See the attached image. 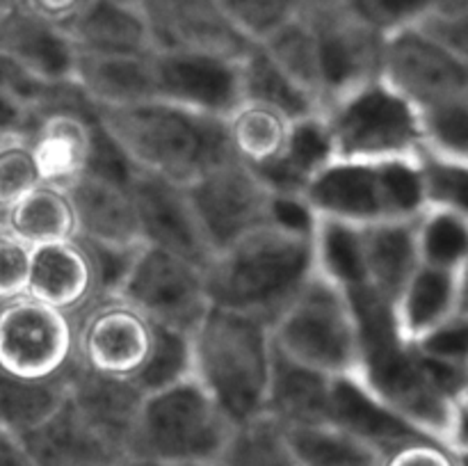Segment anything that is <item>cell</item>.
<instances>
[{
  "mask_svg": "<svg viewBox=\"0 0 468 466\" xmlns=\"http://www.w3.org/2000/svg\"><path fill=\"white\" fill-rule=\"evenodd\" d=\"M346 292L359 320L364 387L416 432L466 460L468 365L432 359L402 341L391 304L368 288Z\"/></svg>",
  "mask_w": 468,
  "mask_h": 466,
  "instance_id": "obj_1",
  "label": "cell"
},
{
  "mask_svg": "<svg viewBox=\"0 0 468 466\" xmlns=\"http://www.w3.org/2000/svg\"><path fill=\"white\" fill-rule=\"evenodd\" d=\"M314 272V231L270 222L215 251L204 281L213 306L272 324Z\"/></svg>",
  "mask_w": 468,
  "mask_h": 466,
  "instance_id": "obj_2",
  "label": "cell"
},
{
  "mask_svg": "<svg viewBox=\"0 0 468 466\" xmlns=\"http://www.w3.org/2000/svg\"><path fill=\"white\" fill-rule=\"evenodd\" d=\"M96 117L137 172L183 187L233 155L224 119L163 99L96 108Z\"/></svg>",
  "mask_w": 468,
  "mask_h": 466,
  "instance_id": "obj_3",
  "label": "cell"
},
{
  "mask_svg": "<svg viewBox=\"0 0 468 466\" xmlns=\"http://www.w3.org/2000/svg\"><path fill=\"white\" fill-rule=\"evenodd\" d=\"M190 345L192 377L233 425L265 414L274 356L268 323L210 304L192 329Z\"/></svg>",
  "mask_w": 468,
  "mask_h": 466,
  "instance_id": "obj_4",
  "label": "cell"
},
{
  "mask_svg": "<svg viewBox=\"0 0 468 466\" xmlns=\"http://www.w3.org/2000/svg\"><path fill=\"white\" fill-rule=\"evenodd\" d=\"M302 199L315 217L368 227L414 219L423 204L419 160H338L318 169Z\"/></svg>",
  "mask_w": 468,
  "mask_h": 466,
  "instance_id": "obj_5",
  "label": "cell"
},
{
  "mask_svg": "<svg viewBox=\"0 0 468 466\" xmlns=\"http://www.w3.org/2000/svg\"><path fill=\"white\" fill-rule=\"evenodd\" d=\"M236 425L195 377L146 393L126 457L218 464Z\"/></svg>",
  "mask_w": 468,
  "mask_h": 466,
  "instance_id": "obj_6",
  "label": "cell"
},
{
  "mask_svg": "<svg viewBox=\"0 0 468 466\" xmlns=\"http://www.w3.org/2000/svg\"><path fill=\"white\" fill-rule=\"evenodd\" d=\"M274 350L327 377H359L361 332L346 288L314 272L270 324Z\"/></svg>",
  "mask_w": 468,
  "mask_h": 466,
  "instance_id": "obj_7",
  "label": "cell"
},
{
  "mask_svg": "<svg viewBox=\"0 0 468 466\" xmlns=\"http://www.w3.org/2000/svg\"><path fill=\"white\" fill-rule=\"evenodd\" d=\"M320 114L332 158L419 160L423 154L419 112L379 76L347 91Z\"/></svg>",
  "mask_w": 468,
  "mask_h": 466,
  "instance_id": "obj_8",
  "label": "cell"
},
{
  "mask_svg": "<svg viewBox=\"0 0 468 466\" xmlns=\"http://www.w3.org/2000/svg\"><path fill=\"white\" fill-rule=\"evenodd\" d=\"M73 364L71 315L30 295L0 304V373L48 382L64 377Z\"/></svg>",
  "mask_w": 468,
  "mask_h": 466,
  "instance_id": "obj_9",
  "label": "cell"
},
{
  "mask_svg": "<svg viewBox=\"0 0 468 466\" xmlns=\"http://www.w3.org/2000/svg\"><path fill=\"white\" fill-rule=\"evenodd\" d=\"M186 192L213 254L272 222L274 192L236 155L195 178Z\"/></svg>",
  "mask_w": 468,
  "mask_h": 466,
  "instance_id": "obj_10",
  "label": "cell"
},
{
  "mask_svg": "<svg viewBox=\"0 0 468 466\" xmlns=\"http://www.w3.org/2000/svg\"><path fill=\"white\" fill-rule=\"evenodd\" d=\"M73 320L76 364L108 377L133 379L154 343V323L122 295H94Z\"/></svg>",
  "mask_w": 468,
  "mask_h": 466,
  "instance_id": "obj_11",
  "label": "cell"
},
{
  "mask_svg": "<svg viewBox=\"0 0 468 466\" xmlns=\"http://www.w3.org/2000/svg\"><path fill=\"white\" fill-rule=\"evenodd\" d=\"M117 295L154 324L192 334L208 311L204 270L158 247L142 245Z\"/></svg>",
  "mask_w": 468,
  "mask_h": 466,
  "instance_id": "obj_12",
  "label": "cell"
},
{
  "mask_svg": "<svg viewBox=\"0 0 468 466\" xmlns=\"http://www.w3.org/2000/svg\"><path fill=\"white\" fill-rule=\"evenodd\" d=\"M151 53L197 55L240 62L254 39L245 35L218 0H135Z\"/></svg>",
  "mask_w": 468,
  "mask_h": 466,
  "instance_id": "obj_13",
  "label": "cell"
},
{
  "mask_svg": "<svg viewBox=\"0 0 468 466\" xmlns=\"http://www.w3.org/2000/svg\"><path fill=\"white\" fill-rule=\"evenodd\" d=\"M379 78L416 110L468 99V58L452 53L419 27L384 39Z\"/></svg>",
  "mask_w": 468,
  "mask_h": 466,
  "instance_id": "obj_14",
  "label": "cell"
},
{
  "mask_svg": "<svg viewBox=\"0 0 468 466\" xmlns=\"http://www.w3.org/2000/svg\"><path fill=\"white\" fill-rule=\"evenodd\" d=\"M300 14L309 21L315 37L323 110L347 91L379 76L384 37L347 16L338 0L300 3Z\"/></svg>",
  "mask_w": 468,
  "mask_h": 466,
  "instance_id": "obj_15",
  "label": "cell"
},
{
  "mask_svg": "<svg viewBox=\"0 0 468 466\" xmlns=\"http://www.w3.org/2000/svg\"><path fill=\"white\" fill-rule=\"evenodd\" d=\"M128 190L140 217L144 245L181 256L201 270L208 265L213 249L201 233L186 187L137 172Z\"/></svg>",
  "mask_w": 468,
  "mask_h": 466,
  "instance_id": "obj_16",
  "label": "cell"
},
{
  "mask_svg": "<svg viewBox=\"0 0 468 466\" xmlns=\"http://www.w3.org/2000/svg\"><path fill=\"white\" fill-rule=\"evenodd\" d=\"M155 96L224 119L238 103V62L197 55L151 53Z\"/></svg>",
  "mask_w": 468,
  "mask_h": 466,
  "instance_id": "obj_17",
  "label": "cell"
},
{
  "mask_svg": "<svg viewBox=\"0 0 468 466\" xmlns=\"http://www.w3.org/2000/svg\"><path fill=\"white\" fill-rule=\"evenodd\" d=\"M460 313H466V270L419 263L391 302L398 336L411 345Z\"/></svg>",
  "mask_w": 468,
  "mask_h": 466,
  "instance_id": "obj_18",
  "label": "cell"
},
{
  "mask_svg": "<svg viewBox=\"0 0 468 466\" xmlns=\"http://www.w3.org/2000/svg\"><path fill=\"white\" fill-rule=\"evenodd\" d=\"M67 400L117 450L126 455L144 393L131 379L108 377L73 364L67 373Z\"/></svg>",
  "mask_w": 468,
  "mask_h": 466,
  "instance_id": "obj_19",
  "label": "cell"
},
{
  "mask_svg": "<svg viewBox=\"0 0 468 466\" xmlns=\"http://www.w3.org/2000/svg\"><path fill=\"white\" fill-rule=\"evenodd\" d=\"M64 190L76 217V238L112 247L144 245L128 187L82 174Z\"/></svg>",
  "mask_w": 468,
  "mask_h": 466,
  "instance_id": "obj_20",
  "label": "cell"
},
{
  "mask_svg": "<svg viewBox=\"0 0 468 466\" xmlns=\"http://www.w3.org/2000/svg\"><path fill=\"white\" fill-rule=\"evenodd\" d=\"M21 437L37 466H117L126 460L73 409L67 396L44 423Z\"/></svg>",
  "mask_w": 468,
  "mask_h": 466,
  "instance_id": "obj_21",
  "label": "cell"
},
{
  "mask_svg": "<svg viewBox=\"0 0 468 466\" xmlns=\"http://www.w3.org/2000/svg\"><path fill=\"white\" fill-rule=\"evenodd\" d=\"M59 27L78 53L151 55L149 32L135 0H87Z\"/></svg>",
  "mask_w": 468,
  "mask_h": 466,
  "instance_id": "obj_22",
  "label": "cell"
},
{
  "mask_svg": "<svg viewBox=\"0 0 468 466\" xmlns=\"http://www.w3.org/2000/svg\"><path fill=\"white\" fill-rule=\"evenodd\" d=\"M26 295L73 315L96 295L90 259L76 238L32 247Z\"/></svg>",
  "mask_w": 468,
  "mask_h": 466,
  "instance_id": "obj_23",
  "label": "cell"
},
{
  "mask_svg": "<svg viewBox=\"0 0 468 466\" xmlns=\"http://www.w3.org/2000/svg\"><path fill=\"white\" fill-rule=\"evenodd\" d=\"M99 119L73 112H48L27 135L39 181L67 187L85 174Z\"/></svg>",
  "mask_w": 468,
  "mask_h": 466,
  "instance_id": "obj_24",
  "label": "cell"
},
{
  "mask_svg": "<svg viewBox=\"0 0 468 466\" xmlns=\"http://www.w3.org/2000/svg\"><path fill=\"white\" fill-rule=\"evenodd\" d=\"M0 53L50 82L71 80L76 62V48L62 27L16 5L0 16Z\"/></svg>",
  "mask_w": 468,
  "mask_h": 466,
  "instance_id": "obj_25",
  "label": "cell"
},
{
  "mask_svg": "<svg viewBox=\"0 0 468 466\" xmlns=\"http://www.w3.org/2000/svg\"><path fill=\"white\" fill-rule=\"evenodd\" d=\"M71 80L96 108L158 99L151 55H91L76 50Z\"/></svg>",
  "mask_w": 468,
  "mask_h": 466,
  "instance_id": "obj_26",
  "label": "cell"
},
{
  "mask_svg": "<svg viewBox=\"0 0 468 466\" xmlns=\"http://www.w3.org/2000/svg\"><path fill=\"white\" fill-rule=\"evenodd\" d=\"M327 423L364 439L382 455L400 443L423 437L379 402L359 377H332Z\"/></svg>",
  "mask_w": 468,
  "mask_h": 466,
  "instance_id": "obj_27",
  "label": "cell"
},
{
  "mask_svg": "<svg viewBox=\"0 0 468 466\" xmlns=\"http://www.w3.org/2000/svg\"><path fill=\"white\" fill-rule=\"evenodd\" d=\"M414 219L359 227L366 288L388 304L419 265Z\"/></svg>",
  "mask_w": 468,
  "mask_h": 466,
  "instance_id": "obj_28",
  "label": "cell"
},
{
  "mask_svg": "<svg viewBox=\"0 0 468 466\" xmlns=\"http://www.w3.org/2000/svg\"><path fill=\"white\" fill-rule=\"evenodd\" d=\"M332 377L295 364L274 350L265 414L283 428L327 423Z\"/></svg>",
  "mask_w": 468,
  "mask_h": 466,
  "instance_id": "obj_29",
  "label": "cell"
},
{
  "mask_svg": "<svg viewBox=\"0 0 468 466\" xmlns=\"http://www.w3.org/2000/svg\"><path fill=\"white\" fill-rule=\"evenodd\" d=\"M329 160H332V144H329L323 114L318 112L295 119L282 155L268 167L254 169V172L263 178V183L274 195L302 196L311 178Z\"/></svg>",
  "mask_w": 468,
  "mask_h": 466,
  "instance_id": "obj_30",
  "label": "cell"
},
{
  "mask_svg": "<svg viewBox=\"0 0 468 466\" xmlns=\"http://www.w3.org/2000/svg\"><path fill=\"white\" fill-rule=\"evenodd\" d=\"M3 224L27 247L76 238V217L64 187L39 183L3 210Z\"/></svg>",
  "mask_w": 468,
  "mask_h": 466,
  "instance_id": "obj_31",
  "label": "cell"
},
{
  "mask_svg": "<svg viewBox=\"0 0 468 466\" xmlns=\"http://www.w3.org/2000/svg\"><path fill=\"white\" fill-rule=\"evenodd\" d=\"M292 122L295 119H288L270 105L240 101L224 117L229 149L247 167H268L286 149Z\"/></svg>",
  "mask_w": 468,
  "mask_h": 466,
  "instance_id": "obj_32",
  "label": "cell"
},
{
  "mask_svg": "<svg viewBox=\"0 0 468 466\" xmlns=\"http://www.w3.org/2000/svg\"><path fill=\"white\" fill-rule=\"evenodd\" d=\"M238 90H240V101L270 105L288 119H302L320 112L314 99L286 76V71L270 58L259 41L238 62Z\"/></svg>",
  "mask_w": 468,
  "mask_h": 466,
  "instance_id": "obj_33",
  "label": "cell"
},
{
  "mask_svg": "<svg viewBox=\"0 0 468 466\" xmlns=\"http://www.w3.org/2000/svg\"><path fill=\"white\" fill-rule=\"evenodd\" d=\"M292 452L302 466H379L382 452L332 423L286 428Z\"/></svg>",
  "mask_w": 468,
  "mask_h": 466,
  "instance_id": "obj_34",
  "label": "cell"
},
{
  "mask_svg": "<svg viewBox=\"0 0 468 466\" xmlns=\"http://www.w3.org/2000/svg\"><path fill=\"white\" fill-rule=\"evenodd\" d=\"M259 44L286 71V76L314 99L318 110H323L318 50H315V37L309 21L297 12L291 21L283 23L282 27H277L272 35H268Z\"/></svg>",
  "mask_w": 468,
  "mask_h": 466,
  "instance_id": "obj_35",
  "label": "cell"
},
{
  "mask_svg": "<svg viewBox=\"0 0 468 466\" xmlns=\"http://www.w3.org/2000/svg\"><path fill=\"white\" fill-rule=\"evenodd\" d=\"M419 263L446 270H466L468 213L423 208L414 219Z\"/></svg>",
  "mask_w": 468,
  "mask_h": 466,
  "instance_id": "obj_36",
  "label": "cell"
},
{
  "mask_svg": "<svg viewBox=\"0 0 468 466\" xmlns=\"http://www.w3.org/2000/svg\"><path fill=\"white\" fill-rule=\"evenodd\" d=\"M219 466H302L286 437V428L270 414L236 425Z\"/></svg>",
  "mask_w": 468,
  "mask_h": 466,
  "instance_id": "obj_37",
  "label": "cell"
},
{
  "mask_svg": "<svg viewBox=\"0 0 468 466\" xmlns=\"http://www.w3.org/2000/svg\"><path fill=\"white\" fill-rule=\"evenodd\" d=\"M67 396V375L48 382H27L0 373V428L16 434L44 423Z\"/></svg>",
  "mask_w": 468,
  "mask_h": 466,
  "instance_id": "obj_38",
  "label": "cell"
},
{
  "mask_svg": "<svg viewBox=\"0 0 468 466\" xmlns=\"http://www.w3.org/2000/svg\"><path fill=\"white\" fill-rule=\"evenodd\" d=\"M192 377L190 334L154 324V343L140 373L131 379L142 393H154Z\"/></svg>",
  "mask_w": 468,
  "mask_h": 466,
  "instance_id": "obj_39",
  "label": "cell"
},
{
  "mask_svg": "<svg viewBox=\"0 0 468 466\" xmlns=\"http://www.w3.org/2000/svg\"><path fill=\"white\" fill-rule=\"evenodd\" d=\"M416 112L423 137V154L468 163V99Z\"/></svg>",
  "mask_w": 468,
  "mask_h": 466,
  "instance_id": "obj_40",
  "label": "cell"
},
{
  "mask_svg": "<svg viewBox=\"0 0 468 466\" xmlns=\"http://www.w3.org/2000/svg\"><path fill=\"white\" fill-rule=\"evenodd\" d=\"M343 12L379 37L416 27L434 12L437 0H338Z\"/></svg>",
  "mask_w": 468,
  "mask_h": 466,
  "instance_id": "obj_41",
  "label": "cell"
},
{
  "mask_svg": "<svg viewBox=\"0 0 468 466\" xmlns=\"http://www.w3.org/2000/svg\"><path fill=\"white\" fill-rule=\"evenodd\" d=\"M419 174L425 208H451L468 213V163H455V160L439 158L432 154H420Z\"/></svg>",
  "mask_w": 468,
  "mask_h": 466,
  "instance_id": "obj_42",
  "label": "cell"
},
{
  "mask_svg": "<svg viewBox=\"0 0 468 466\" xmlns=\"http://www.w3.org/2000/svg\"><path fill=\"white\" fill-rule=\"evenodd\" d=\"M250 39L263 41L300 12V0H218Z\"/></svg>",
  "mask_w": 468,
  "mask_h": 466,
  "instance_id": "obj_43",
  "label": "cell"
},
{
  "mask_svg": "<svg viewBox=\"0 0 468 466\" xmlns=\"http://www.w3.org/2000/svg\"><path fill=\"white\" fill-rule=\"evenodd\" d=\"M35 158L27 137L16 135L0 140V210L39 185Z\"/></svg>",
  "mask_w": 468,
  "mask_h": 466,
  "instance_id": "obj_44",
  "label": "cell"
},
{
  "mask_svg": "<svg viewBox=\"0 0 468 466\" xmlns=\"http://www.w3.org/2000/svg\"><path fill=\"white\" fill-rule=\"evenodd\" d=\"M76 240L80 242L87 259H90L91 272H94L96 295H117L142 245L112 247V245H101V242L82 240V238H76Z\"/></svg>",
  "mask_w": 468,
  "mask_h": 466,
  "instance_id": "obj_45",
  "label": "cell"
},
{
  "mask_svg": "<svg viewBox=\"0 0 468 466\" xmlns=\"http://www.w3.org/2000/svg\"><path fill=\"white\" fill-rule=\"evenodd\" d=\"M99 119V117H96ZM85 174L103 181L117 183V185L128 187L133 178L137 176V169L133 167L131 160L122 151V146L110 137V132L96 122L94 137H91V151H90V163H87Z\"/></svg>",
  "mask_w": 468,
  "mask_h": 466,
  "instance_id": "obj_46",
  "label": "cell"
},
{
  "mask_svg": "<svg viewBox=\"0 0 468 466\" xmlns=\"http://www.w3.org/2000/svg\"><path fill=\"white\" fill-rule=\"evenodd\" d=\"M32 247L18 240L0 219V304L27 292Z\"/></svg>",
  "mask_w": 468,
  "mask_h": 466,
  "instance_id": "obj_47",
  "label": "cell"
},
{
  "mask_svg": "<svg viewBox=\"0 0 468 466\" xmlns=\"http://www.w3.org/2000/svg\"><path fill=\"white\" fill-rule=\"evenodd\" d=\"M379 466H464V460L441 443L419 437L384 452Z\"/></svg>",
  "mask_w": 468,
  "mask_h": 466,
  "instance_id": "obj_48",
  "label": "cell"
},
{
  "mask_svg": "<svg viewBox=\"0 0 468 466\" xmlns=\"http://www.w3.org/2000/svg\"><path fill=\"white\" fill-rule=\"evenodd\" d=\"M466 343H468V315L460 313L439 329H434L430 336L416 343L423 355L432 359L446 361V364L468 365L466 364Z\"/></svg>",
  "mask_w": 468,
  "mask_h": 466,
  "instance_id": "obj_49",
  "label": "cell"
},
{
  "mask_svg": "<svg viewBox=\"0 0 468 466\" xmlns=\"http://www.w3.org/2000/svg\"><path fill=\"white\" fill-rule=\"evenodd\" d=\"M35 122L37 117L32 114L30 108H26L16 99L0 91V140H7V137L16 135L27 137L32 126H35Z\"/></svg>",
  "mask_w": 468,
  "mask_h": 466,
  "instance_id": "obj_50",
  "label": "cell"
},
{
  "mask_svg": "<svg viewBox=\"0 0 468 466\" xmlns=\"http://www.w3.org/2000/svg\"><path fill=\"white\" fill-rule=\"evenodd\" d=\"M85 3L87 0H14L16 7L26 9L44 21L55 23V26H64Z\"/></svg>",
  "mask_w": 468,
  "mask_h": 466,
  "instance_id": "obj_51",
  "label": "cell"
},
{
  "mask_svg": "<svg viewBox=\"0 0 468 466\" xmlns=\"http://www.w3.org/2000/svg\"><path fill=\"white\" fill-rule=\"evenodd\" d=\"M0 466H37L21 434L0 428Z\"/></svg>",
  "mask_w": 468,
  "mask_h": 466,
  "instance_id": "obj_52",
  "label": "cell"
},
{
  "mask_svg": "<svg viewBox=\"0 0 468 466\" xmlns=\"http://www.w3.org/2000/svg\"><path fill=\"white\" fill-rule=\"evenodd\" d=\"M117 466H219V464H183V461H158V460H137V457H126Z\"/></svg>",
  "mask_w": 468,
  "mask_h": 466,
  "instance_id": "obj_53",
  "label": "cell"
},
{
  "mask_svg": "<svg viewBox=\"0 0 468 466\" xmlns=\"http://www.w3.org/2000/svg\"><path fill=\"white\" fill-rule=\"evenodd\" d=\"M12 7H14V0H0V16H5Z\"/></svg>",
  "mask_w": 468,
  "mask_h": 466,
  "instance_id": "obj_54",
  "label": "cell"
},
{
  "mask_svg": "<svg viewBox=\"0 0 468 466\" xmlns=\"http://www.w3.org/2000/svg\"><path fill=\"white\" fill-rule=\"evenodd\" d=\"M0 219H3V217H0Z\"/></svg>",
  "mask_w": 468,
  "mask_h": 466,
  "instance_id": "obj_55",
  "label": "cell"
}]
</instances>
